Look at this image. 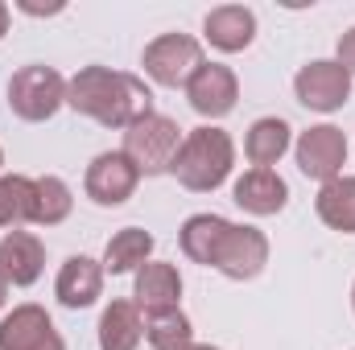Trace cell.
I'll use <instances>...</instances> for the list:
<instances>
[{
	"mask_svg": "<svg viewBox=\"0 0 355 350\" xmlns=\"http://www.w3.org/2000/svg\"><path fill=\"white\" fill-rule=\"evenodd\" d=\"M0 350H67L42 305H17L0 317Z\"/></svg>",
	"mask_w": 355,
	"mask_h": 350,
	"instance_id": "obj_9",
	"label": "cell"
},
{
	"mask_svg": "<svg viewBox=\"0 0 355 350\" xmlns=\"http://www.w3.org/2000/svg\"><path fill=\"white\" fill-rule=\"evenodd\" d=\"M314 210L318 219L331 227V231H343V235H355V177H335L318 190L314 198Z\"/></svg>",
	"mask_w": 355,
	"mask_h": 350,
	"instance_id": "obj_22",
	"label": "cell"
},
{
	"mask_svg": "<svg viewBox=\"0 0 355 350\" xmlns=\"http://www.w3.org/2000/svg\"><path fill=\"white\" fill-rule=\"evenodd\" d=\"M265 264H268L265 231H257V227H236V223H232V231H227V239H223V248H219L215 268H219L227 280H252V276L265 272Z\"/></svg>",
	"mask_w": 355,
	"mask_h": 350,
	"instance_id": "obj_11",
	"label": "cell"
},
{
	"mask_svg": "<svg viewBox=\"0 0 355 350\" xmlns=\"http://www.w3.org/2000/svg\"><path fill=\"white\" fill-rule=\"evenodd\" d=\"M293 157H297V169L314 181H335L343 177V165H347V136L335 128V124H314L297 136L293 145Z\"/></svg>",
	"mask_w": 355,
	"mask_h": 350,
	"instance_id": "obj_6",
	"label": "cell"
},
{
	"mask_svg": "<svg viewBox=\"0 0 355 350\" xmlns=\"http://www.w3.org/2000/svg\"><path fill=\"white\" fill-rule=\"evenodd\" d=\"M352 309H355V284H352Z\"/></svg>",
	"mask_w": 355,
	"mask_h": 350,
	"instance_id": "obj_29",
	"label": "cell"
},
{
	"mask_svg": "<svg viewBox=\"0 0 355 350\" xmlns=\"http://www.w3.org/2000/svg\"><path fill=\"white\" fill-rule=\"evenodd\" d=\"M145 338V317L137 301H112L99 317V350H137Z\"/></svg>",
	"mask_w": 355,
	"mask_h": 350,
	"instance_id": "obj_18",
	"label": "cell"
},
{
	"mask_svg": "<svg viewBox=\"0 0 355 350\" xmlns=\"http://www.w3.org/2000/svg\"><path fill=\"white\" fill-rule=\"evenodd\" d=\"M137 309L149 317V313H166V309H178L182 301V276H178L174 264L149 260L145 268H137V293H132Z\"/></svg>",
	"mask_w": 355,
	"mask_h": 350,
	"instance_id": "obj_15",
	"label": "cell"
},
{
	"mask_svg": "<svg viewBox=\"0 0 355 350\" xmlns=\"http://www.w3.org/2000/svg\"><path fill=\"white\" fill-rule=\"evenodd\" d=\"M29 198H33V177H0V227L17 231V223H29Z\"/></svg>",
	"mask_w": 355,
	"mask_h": 350,
	"instance_id": "obj_24",
	"label": "cell"
},
{
	"mask_svg": "<svg viewBox=\"0 0 355 350\" xmlns=\"http://www.w3.org/2000/svg\"><path fill=\"white\" fill-rule=\"evenodd\" d=\"M232 198H236L240 210H248V214H257V219H268V214L285 210L289 185H285V177L277 174V169H248L244 177H236Z\"/></svg>",
	"mask_w": 355,
	"mask_h": 350,
	"instance_id": "obj_13",
	"label": "cell"
},
{
	"mask_svg": "<svg viewBox=\"0 0 355 350\" xmlns=\"http://www.w3.org/2000/svg\"><path fill=\"white\" fill-rule=\"evenodd\" d=\"M8 33V4H0V37Z\"/></svg>",
	"mask_w": 355,
	"mask_h": 350,
	"instance_id": "obj_26",
	"label": "cell"
},
{
	"mask_svg": "<svg viewBox=\"0 0 355 350\" xmlns=\"http://www.w3.org/2000/svg\"><path fill=\"white\" fill-rule=\"evenodd\" d=\"M293 91H297V103H306L310 111H339L352 99V75L339 62L318 58L293 75Z\"/></svg>",
	"mask_w": 355,
	"mask_h": 350,
	"instance_id": "obj_7",
	"label": "cell"
},
{
	"mask_svg": "<svg viewBox=\"0 0 355 350\" xmlns=\"http://www.w3.org/2000/svg\"><path fill=\"white\" fill-rule=\"evenodd\" d=\"M0 169H4V153H0ZM0 177H4V174H0Z\"/></svg>",
	"mask_w": 355,
	"mask_h": 350,
	"instance_id": "obj_30",
	"label": "cell"
},
{
	"mask_svg": "<svg viewBox=\"0 0 355 350\" xmlns=\"http://www.w3.org/2000/svg\"><path fill=\"white\" fill-rule=\"evenodd\" d=\"M190 350H219V347H198V342H194V347H190Z\"/></svg>",
	"mask_w": 355,
	"mask_h": 350,
	"instance_id": "obj_28",
	"label": "cell"
},
{
	"mask_svg": "<svg viewBox=\"0 0 355 350\" xmlns=\"http://www.w3.org/2000/svg\"><path fill=\"white\" fill-rule=\"evenodd\" d=\"M67 103V79L54 71V66H21L12 79H8V107L12 116H21L25 124H42L50 120L58 107Z\"/></svg>",
	"mask_w": 355,
	"mask_h": 350,
	"instance_id": "obj_4",
	"label": "cell"
},
{
	"mask_svg": "<svg viewBox=\"0 0 355 350\" xmlns=\"http://www.w3.org/2000/svg\"><path fill=\"white\" fill-rule=\"evenodd\" d=\"M227 231H232V223H227L223 214H190V219L182 223V235H178V239H182V252L194 264L215 268Z\"/></svg>",
	"mask_w": 355,
	"mask_h": 350,
	"instance_id": "obj_17",
	"label": "cell"
},
{
	"mask_svg": "<svg viewBox=\"0 0 355 350\" xmlns=\"http://www.w3.org/2000/svg\"><path fill=\"white\" fill-rule=\"evenodd\" d=\"M145 338L153 342V350H190L194 347V326L182 309L149 313L145 317Z\"/></svg>",
	"mask_w": 355,
	"mask_h": 350,
	"instance_id": "obj_23",
	"label": "cell"
},
{
	"mask_svg": "<svg viewBox=\"0 0 355 350\" xmlns=\"http://www.w3.org/2000/svg\"><path fill=\"white\" fill-rule=\"evenodd\" d=\"M289 132H293V128H289L281 116H265V120H257V124L248 128L244 153H248L252 169H272V165L285 157V149H289Z\"/></svg>",
	"mask_w": 355,
	"mask_h": 350,
	"instance_id": "obj_20",
	"label": "cell"
},
{
	"mask_svg": "<svg viewBox=\"0 0 355 350\" xmlns=\"http://www.w3.org/2000/svg\"><path fill=\"white\" fill-rule=\"evenodd\" d=\"M71 206H75V198H71V185H67L62 177H54V174L33 177L29 223H37V227H58V223L71 219Z\"/></svg>",
	"mask_w": 355,
	"mask_h": 350,
	"instance_id": "obj_19",
	"label": "cell"
},
{
	"mask_svg": "<svg viewBox=\"0 0 355 350\" xmlns=\"http://www.w3.org/2000/svg\"><path fill=\"white\" fill-rule=\"evenodd\" d=\"M232 165H236L232 136L223 128H215V124H202V128H194V132L182 136V149H178L170 174L186 190H194V194H211V190H219L227 181Z\"/></svg>",
	"mask_w": 355,
	"mask_h": 350,
	"instance_id": "obj_2",
	"label": "cell"
},
{
	"mask_svg": "<svg viewBox=\"0 0 355 350\" xmlns=\"http://www.w3.org/2000/svg\"><path fill=\"white\" fill-rule=\"evenodd\" d=\"M54 293L67 309H87L99 301L103 293V264L91 260V256H71V260L58 268V280H54Z\"/></svg>",
	"mask_w": 355,
	"mask_h": 350,
	"instance_id": "obj_16",
	"label": "cell"
},
{
	"mask_svg": "<svg viewBox=\"0 0 355 350\" xmlns=\"http://www.w3.org/2000/svg\"><path fill=\"white\" fill-rule=\"evenodd\" d=\"M186 99H190V107H194L198 116L223 120V116L236 107V99H240L236 71L223 66V62H202V66L194 71V79L186 83Z\"/></svg>",
	"mask_w": 355,
	"mask_h": 350,
	"instance_id": "obj_10",
	"label": "cell"
},
{
	"mask_svg": "<svg viewBox=\"0 0 355 350\" xmlns=\"http://www.w3.org/2000/svg\"><path fill=\"white\" fill-rule=\"evenodd\" d=\"M46 268V248L29 231H8L0 239V276L17 288H29Z\"/></svg>",
	"mask_w": 355,
	"mask_h": 350,
	"instance_id": "obj_14",
	"label": "cell"
},
{
	"mask_svg": "<svg viewBox=\"0 0 355 350\" xmlns=\"http://www.w3.org/2000/svg\"><path fill=\"white\" fill-rule=\"evenodd\" d=\"M335 62H339L347 75H355V25L339 37V58H335Z\"/></svg>",
	"mask_w": 355,
	"mask_h": 350,
	"instance_id": "obj_25",
	"label": "cell"
},
{
	"mask_svg": "<svg viewBox=\"0 0 355 350\" xmlns=\"http://www.w3.org/2000/svg\"><path fill=\"white\" fill-rule=\"evenodd\" d=\"M202 66V46L190 33H162L145 46V75L157 87H186Z\"/></svg>",
	"mask_w": 355,
	"mask_h": 350,
	"instance_id": "obj_5",
	"label": "cell"
},
{
	"mask_svg": "<svg viewBox=\"0 0 355 350\" xmlns=\"http://www.w3.org/2000/svg\"><path fill=\"white\" fill-rule=\"evenodd\" d=\"M178 149H182V128H178L170 116H145V120H137L132 128H124V157L141 169V174H166V169H174V157Z\"/></svg>",
	"mask_w": 355,
	"mask_h": 350,
	"instance_id": "obj_3",
	"label": "cell"
},
{
	"mask_svg": "<svg viewBox=\"0 0 355 350\" xmlns=\"http://www.w3.org/2000/svg\"><path fill=\"white\" fill-rule=\"evenodd\" d=\"M153 256V235L141 231V227H124L107 239V252H103V272L112 276H124V272H137L145 268Z\"/></svg>",
	"mask_w": 355,
	"mask_h": 350,
	"instance_id": "obj_21",
	"label": "cell"
},
{
	"mask_svg": "<svg viewBox=\"0 0 355 350\" xmlns=\"http://www.w3.org/2000/svg\"><path fill=\"white\" fill-rule=\"evenodd\" d=\"M67 103L103 128H132L137 120L153 116V91L145 79L107 66H83L67 83Z\"/></svg>",
	"mask_w": 355,
	"mask_h": 350,
	"instance_id": "obj_1",
	"label": "cell"
},
{
	"mask_svg": "<svg viewBox=\"0 0 355 350\" xmlns=\"http://www.w3.org/2000/svg\"><path fill=\"white\" fill-rule=\"evenodd\" d=\"M137 181H141V169L116 149V153H99L87 165V177H83V190L95 206H120L137 194Z\"/></svg>",
	"mask_w": 355,
	"mask_h": 350,
	"instance_id": "obj_8",
	"label": "cell"
},
{
	"mask_svg": "<svg viewBox=\"0 0 355 350\" xmlns=\"http://www.w3.org/2000/svg\"><path fill=\"white\" fill-rule=\"evenodd\" d=\"M4 301H8V280L0 276V309H4Z\"/></svg>",
	"mask_w": 355,
	"mask_h": 350,
	"instance_id": "obj_27",
	"label": "cell"
},
{
	"mask_svg": "<svg viewBox=\"0 0 355 350\" xmlns=\"http://www.w3.org/2000/svg\"><path fill=\"white\" fill-rule=\"evenodd\" d=\"M202 33H207V42H211L215 50L240 54V50H248L252 37H257V12H252L248 4H219V8L207 12Z\"/></svg>",
	"mask_w": 355,
	"mask_h": 350,
	"instance_id": "obj_12",
	"label": "cell"
}]
</instances>
